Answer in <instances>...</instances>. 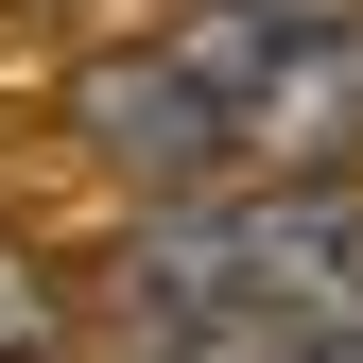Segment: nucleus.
Returning a JSON list of instances; mask_svg holds the SVG:
<instances>
[{
	"instance_id": "f257e3e1",
	"label": "nucleus",
	"mask_w": 363,
	"mask_h": 363,
	"mask_svg": "<svg viewBox=\"0 0 363 363\" xmlns=\"http://www.w3.org/2000/svg\"><path fill=\"white\" fill-rule=\"evenodd\" d=\"M69 139L104 156L121 191H156V208H173V191H225L242 121H225V86L156 35V52H86V69H69Z\"/></svg>"
},
{
	"instance_id": "f03ea898",
	"label": "nucleus",
	"mask_w": 363,
	"mask_h": 363,
	"mask_svg": "<svg viewBox=\"0 0 363 363\" xmlns=\"http://www.w3.org/2000/svg\"><path fill=\"white\" fill-rule=\"evenodd\" d=\"M35 346H52V277L0 242V363H35Z\"/></svg>"
},
{
	"instance_id": "7ed1b4c3",
	"label": "nucleus",
	"mask_w": 363,
	"mask_h": 363,
	"mask_svg": "<svg viewBox=\"0 0 363 363\" xmlns=\"http://www.w3.org/2000/svg\"><path fill=\"white\" fill-rule=\"evenodd\" d=\"M294 363H363V346H294Z\"/></svg>"
}]
</instances>
